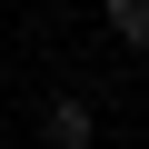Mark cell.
Wrapping results in <instances>:
<instances>
[{
    "mask_svg": "<svg viewBox=\"0 0 149 149\" xmlns=\"http://www.w3.org/2000/svg\"><path fill=\"white\" fill-rule=\"evenodd\" d=\"M40 139L50 149H90V100H50L40 109Z\"/></svg>",
    "mask_w": 149,
    "mask_h": 149,
    "instance_id": "6da1fadb",
    "label": "cell"
},
{
    "mask_svg": "<svg viewBox=\"0 0 149 149\" xmlns=\"http://www.w3.org/2000/svg\"><path fill=\"white\" fill-rule=\"evenodd\" d=\"M100 20H109L119 50H149V0H100Z\"/></svg>",
    "mask_w": 149,
    "mask_h": 149,
    "instance_id": "7a4b0ae2",
    "label": "cell"
}]
</instances>
